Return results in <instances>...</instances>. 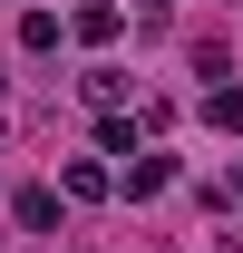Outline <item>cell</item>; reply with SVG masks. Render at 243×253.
<instances>
[{
  "label": "cell",
  "mask_w": 243,
  "mask_h": 253,
  "mask_svg": "<svg viewBox=\"0 0 243 253\" xmlns=\"http://www.w3.org/2000/svg\"><path fill=\"white\" fill-rule=\"evenodd\" d=\"M20 39L30 49H59V10H20Z\"/></svg>",
  "instance_id": "obj_5"
},
{
  "label": "cell",
  "mask_w": 243,
  "mask_h": 253,
  "mask_svg": "<svg viewBox=\"0 0 243 253\" xmlns=\"http://www.w3.org/2000/svg\"><path fill=\"white\" fill-rule=\"evenodd\" d=\"M68 30L88 39V49H107V39H117V0H88V10H78V20H68Z\"/></svg>",
  "instance_id": "obj_1"
},
{
  "label": "cell",
  "mask_w": 243,
  "mask_h": 253,
  "mask_svg": "<svg viewBox=\"0 0 243 253\" xmlns=\"http://www.w3.org/2000/svg\"><path fill=\"white\" fill-rule=\"evenodd\" d=\"M20 224H30V234H49V224H59V195L30 185V195H20Z\"/></svg>",
  "instance_id": "obj_4"
},
{
  "label": "cell",
  "mask_w": 243,
  "mask_h": 253,
  "mask_svg": "<svg viewBox=\"0 0 243 253\" xmlns=\"http://www.w3.org/2000/svg\"><path fill=\"white\" fill-rule=\"evenodd\" d=\"M204 117L214 126H243V88H204Z\"/></svg>",
  "instance_id": "obj_6"
},
{
  "label": "cell",
  "mask_w": 243,
  "mask_h": 253,
  "mask_svg": "<svg viewBox=\"0 0 243 253\" xmlns=\"http://www.w3.org/2000/svg\"><path fill=\"white\" fill-rule=\"evenodd\" d=\"M59 185L78 195V205H97V195H107V166H88V156H78V166H68V175H59Z\"/></svg>",
  "instance_id": "obj_2"
},
{
  "label": "cell",
  "mask_w": 243,
  "mask_h": 253,
  "mask_svg": "<svg viewBox=\"0 0 243 253\" xmlns=\"http://www.w3.org/2000/svg\"><path fill=\"white\" fill-rule=\"evenodd\" d=\"M165 175H175V166H165V156H126V195H156V185H165Z\"/></svg>",
  "instance_id": "obj_3"
}]
</instances>
